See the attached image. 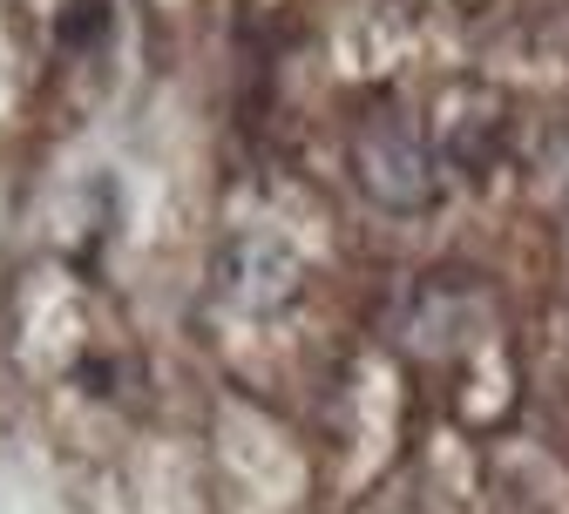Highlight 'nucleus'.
<instances>
[{"label": "nucleus", "instance_id": "1", "mask_svg": "<svg viewBox=\"0 0 569 514\" xmlns=\"http://www.w3.org/2000/svg\"><path fill=\"white\" fill-rule=\"evenodd\" d=\"M393 177H420V157H413L407 135H393V150H387L380 163H367V190H373L380 203H393Z\"/></svg>", "mask_w": 569, "mask_h": 514}]
</instances>
